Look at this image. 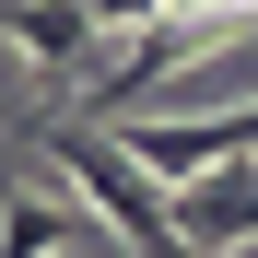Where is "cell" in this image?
Wrapping results in <instances>:
<instances>
[{"label": "cell", "mask_w": 258, "mask_h": 258, "mask_svg": "<svg viewBox=\"0 0 258 258\" xmlns=\"http://www.w3.org/2000/svg\"><path fill=\"white\" fill-rule=\"evenodd\" d=\"M35 141H47V164H59V176L82 188V211H94V223H106V235H117L129 258H176V223H164V188H153L141 164L117 153V129H106V117H94V129H82V117H47Z\"/></svg>", "instance_id": "obj_1"}, {"label": "cell", "mask_w": 258, "mask_h": 258, "mask_svg": "<svg viewBox=\"0 0 258 258\" xmlns=\"http://www.w3.org/2000/svg\"><path fill=\"white\" fill-rule=\"evenodd\" d=\"M164 223H176V258H235V246H258V153L176 176V188H164Z\"/></svg>", "instance_id": "obj_2"}, {"label": "cell", "mask_w": 258, "mask_h": 258, "mask_svg": "<svg viewBox=\"0 0 258 258\" xmlns=\"http://www.w3.org/2000/svg\"><path fill=\"white\" fill-rule=\"evenodd\" d=\"M0 47H24V59L47 71V82H71L82 59L106 47V35L82 24V0H0Z\"/></svg>", "instance_id": "obj_3"}, {"label": "cell", "mask_w": 258, "mask_h": 258, "mask_svg": "<svg viewBox=\"0 0 258 258\" xmlns=\"http://www.w3.org/2000/svg\"><path fill=\"white\" fill-rule=\"evenodd\" d=\"M164 12V0H82V24H94V35H117V24H153Z\"/></svg>", "instance_id": "obj_4"}, {"label": "cell", "mask_w": 258, "mask_h": 258, "mask_svg": "<svg viewBox=\"0 0 258 258\" xmlns=\"http://www.w3.org/2000/svg\"><path fill=\"white\" fill-rule=\"evenodd\" d=\"M164 12H246V0H164Z\"/></svg>", "instance_id": "obj_5"}]
</instances>
